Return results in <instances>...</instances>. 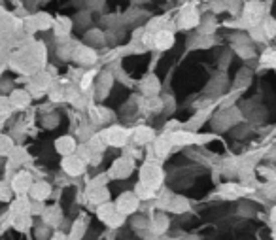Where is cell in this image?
Masks as SVG:
<instances>
[{
    "label": "cell",
    "instance_id": "6da1fadb",
    "mask_svg": "<svg viewBox=\"0 0 276 240\" xmlns=\"http://www.w3.org/2000/svg\"><path fill=\"white\" fill-rule=\"evenodd\" d=\"M242 112L235 106H227V108H221L216 116L212 117V127L216 131H227L231 127H235L237 123L242 121Z\"/></svg>",
    "mask_w": 276,
    "mask_h": 240
},
{
    "label": "cell",
    "instance_id": "7a4b0ae2",
    "mask_svg": "<svg viewBox=\"0 0 276 240\" xmlns=\"http://www.w3.org/2000/svg\"><path fill=\"white\" fill-rule=\"evenodd\" d=\"M214 138H216L214 134H197L195 131H188V129H178L170 132V140L174 146H201Z\"/></svg>",
    "mask_w": 276,
    "mask_h": 240
},
{
    "label": "cell",
    "instance_id": "3957f363",
    "mask_svg": "<svg viewBox=\"0 0 276 240\" xmlns=\"http://www.w3.org/2000/svg\"><path fill=\"white\" fill-rule=\"evenodd\" d=\"M101 136L104 138L106 146L112 147H123L129 144V140L133 136V131H129L125 127H119V125H112L108 129L101 131Z\"/></svg>",
    "mask_w": 276,
    "mask_h": 240
},
{
    "label": "cell",
    "instance_id": "277c9868",
    "mask_svg": "<svg viewBox=\"0 0 276 240\" xmlns=\"http://www.w3.org/2000/svg\"><path fill=\"white\" fill-rule=\"evenodd\" d=\"M265 2L261 0H248L244 6H242V19H244L248 27H253V25H259L265 17Z\"/></svg>",
    "mask_w": 276,
    "mask_h": 240
},
{
    "label": "cell",
    "instance_id": "5b68a950",
    "mask_svg": "<svg viewBox=\"0 0 276 240\" xmlns=\"http://www.w3.org/2000/svg\"><path fill=\"white\" fill-rule=\"evenodd\" d=\"M140 182L157 191L163 184V171H161L159 163H153V161L144 163L142 169H140Z\"/></svg>",
    "mask_w": 276,
    "mask_h": 240
},
{
    "label": "cell",
    "instance_id": "8992f818",
    "mask_svg": "<svg viewBox=\"0 0 276 240\" xmlns=\"http://www.w3.org/2000/svg\"><path fill=\"white\" fill-rule=\"evenodd\" d=\"M133 172H134V161L123 155V157H119V159H116V161L112 163L110 171H108V176H110L112 180H125L129 178Z\"/></svg>",
    "mask_w": 276,
    "mask_h": 240
},
{
    "label": "cell",
    "instance_id": "52a82bcc",
    "mask_svg": "<svg viewBox=\"0 0 276 240\" xmlns=\"http://www.w3.org/2000/svg\"><path fill=\"white\" fill-rule=\"evenodd\" d=\"M85 167H87V163L81 159V157H78L76 153L64 155L63 161H61V169H63L64 174H66V176H70V178L81 176V174L85 172Z\"/></svg>",
    "mask_w": 276,
    "mask_h": 240
},
{
    "label": "cell",
    "instance_id": "ba28073f",
    "mask_svg": "<svg viewBox=\"0 0 276 240\" xmlns=\"http://www.w3.org/2000/svg\"><path fill=\"white\" fill-rule=\"evenodd\" d=\"M116 208H118V212H121V214L131 216V214H134L136 210L140 208V199L136 197L134 191H125V193H121L118 197Z\"/></svg>",
    "mask_w": 276,
    "mask_h": 240
},
{
    "label": "cell",
    "instance_id": "9c48e42d",
    "mask_svg": "<svg viewBox=\"0 0 276 240\" xmlns=\"http://www.w3.org/2000/svg\"><path fill=\"white\" fill-rule=\"evenodd\" d=\"M114 79H116V77L112 74V70H103V72L99 74L95 86H93V91H95L99 101H103V99L108 97V93L112 91V86H114Z\"/></svg>",
    "mask_w": 276,
    "mask_h": 240
},
{
    "label": "cell",
    "instance_id": "30bf717a",
    "mask_svg": "<svg viewBox=\"0 0 276 240\" xmlns=\"http://www.w3.org/2000/svg\"><path fill=\"white\" fill-rule=\"evenodd\" d=\"M201 23V16H199V10L193 6V4H188L186 8L181 10L180 19H178V29H183V31H190V29H195Z\"/></svg>",
    "mask_w": 276,
    "mask_h": 240
},
{
    "label": "cell",
    "instance_id": "8fae6325",
    "mask_svg": "<svg viewBox=\"0 0 276 240\" xmlns=\"http://www.w3.org/2000/svg\"><path fill=\"white\" fill-rule=\"evenodd\" d=\"M97 59H99V57H97L95 47L76 44L74 53H72V61H76L78 64H81V66H91V64H95L97 62Z\"/></svg>",
    "mask_w": 276,
    "mask_h": 240
},
{
    "label": "cell",
    "instance_id": "7c38bea8",
    "mask_svg": "<svg viewBox=\"0 0 276 240\" xmlns=\"http://www.w3.org/2000/svg\"><path fill=\"white\" fill-rule=\"evenodd\" d=\"M10 184H12V189H14V193L17 195H27L29 193V189H31L32 186V176L31 172L27 171H16V174L12 176V180H10Z\"/></svg>",
    "mask_w": 276,
    "mask_h": 240
},
{
    "label": "cell",
    "instance_id": "4fadbf2b",
    "mask_svg": "<svg viewBox=\"0 0 276 240\" xmlns=\"http://www.w3.org/2000/svg\"><path fill=\"white\" fill-rule=\"evenodd\" d=\"M168 227H170V219H168V216H166L165 212H157V214H151L150 216V232L151 234L163 236L165 232H168Z\"/></svg>",
    "mask_w": 276,
    "mask_h": 240
},
{
    "label": "cell",
    "instance_id": "5bb4252c",
    "mask_svg": "<svg viewBox=\"0 0 276 240\" xmlns=\"http://www.w3.org/2000/svg\"><path fill=\"white\" fill-rule=\"evenodd\" d=\"M174 32L168 31V29H163V31L153 32V49H159V51H166L174 46Z\"/></svg>",
    "mask_w": 276,
    "mask_h": 240
},
{
    "label": "cell",
    "instance_id": "9a60e30c",
    "mask_svg": "<svg viewBox=\"0 0 276 240\" xmlns=\"http://www.w3.org/2000/svg\"><path fill=\"white\" fill-rule=\"evenodd\" d=\"M153 138H155V132L151 127H146V125L136 127L133 131V136H131L134 146H148L150 142H153Z\"/></svg>",
    "mask_w": 276,
    "mask_h": 240
},
{
    "label": "cell",
    "instance_id": "2e32d148",
    "mask_svg": "<svg viewBox=\"0 0 276 240\" xmlns=\"http://www.w3.org/2000/svg\"><path fill=\"white\" fill-rule=\"evenodd\" d=\"M174 147L172 140H170V134L165 132V134H161L157 138H153V155H157L161 159H165L166 155L170 153V149Z\"/></svg>",
    "mask_w": 276,
    "mask_h": 240
},
{
    "label": "cell",
    "instance_id": "e0dca14e",
    "mask_svg": "<svg viewBox=\"0 0 276 240\" xmlns=\"http://www.w3.org/2000/svg\"><path fill=\"white\" fill-rule=\"evenodd\" d=\"M138 87H140V93L144 97H153V95H157L161 91V82H159L157 76L148 74L146 77H142V82L138 84Z\"/></svg>",
    "mask_w": 276,
    "mask_h": 240
},
{
    "label": "cell",
    "instance_id": "ac0fdd59",
    "mask_svg": "<svg viewBox=\"0 0 276 240\" xmlns=\"http://www.w3.org/2000/svg\"><path fill=\"white\" fill-rule=\"evenodd\" d=\"M29 195H31V201H48L51 195V186L48 182H32Z\"/></svg>",
    "mask_w": 276,
    "mask_h": 240
},
{
    "label": "cell",
    "instance_id": "d6986e66",
    "mask_svg": "<svg viewBox=\"0 0 276 240\" xmlns=\"http://www.w3.org/2000/svg\"><path fill=\"white\" fill-rule=\"evenodd\" d=\"M76 147H78V142H76V138L74 136H70V134H64V136H61V138L55 140V149L59 155H72L76 153Z\"/></svg>",
    "mask_w": 276,
    "mask_h": 240
},
{
    "label": "cell",
    "instance_id": "ffe728a7",
    "mask_svg": "<svg viewBox=\"0 0 276 240\" xmlns=\"http://www.w3.org/2000/svg\"><path fill=\"white\" fill-rule=\"evenodd\" d=\"M87 201L91 202V204H95V206H101L103 202H108L110 201L108 187L103 186V187H91V189H87Z\"/></svg>",
    "mask_w": 276,
    "mask_h": 240
},
{
    "label": "cell",
    "instance_id": "44dd1931",
    "mask_svg": "<svg viewBox=\"0 0 276 240\" xmlns=\"http://www.w3.org/2000/svg\"><path fill=\"white\" fill-rule=\"evenodd\" d=\"M246 193H248V189L244 186L233 184V182H227V184H223L220 187V195L223 199H238V197H242Z\"/></svg>",
    "mask_w": 276,
    "mask_h": 240
},
{
    "label": "cell",
    "instance_id": "7402d4cb",
    "mask_svg": "<svg viewBox=\"0 0 276 240\" xmlns=\"http://www.w3.org/2000/svg\"><path fill=\"white\" fill-rule=\"evenodd\" d=\"M216 44V40H214V34H193L188 42V47L190 49H208V47H212Z\"/></svg>",
    "mask_w": 276,
    "mask_h": 240
},
{
    "label": "cell",
    "instance_id": "603a6c76",
    "mask_svg": "<svg viewBox=\"0 0 276 240\" xmlns=\"http://www.w3.org/2000/svg\"><path fill=\"white\" fill-rule=\"evenodd\" d=\"M10 102H12V106L14 108H27L29 104H31V93L29 91H25V89H14L12 93H10Z\"/></svg>",
    "mask_w": 276,
    "mask_h": 240
},
{
    "label": "cell",
    "instance_id": "cb8c5ba5",
    "mask_svg": "<svg viewBox=\"0 0 276 240\" xmlns=\"http://www.w3.org/2000/svg\"><path fill=\"white\" fill-rule=\"evenodd\" d=\"M42 217H44V223L49 225V227H59L61 221H63V212L57 204H53V206H48L44 210Z\"/></svg>",
    "mask_w": 276,
    "mask_h": 240
},
{
    "label": "cell",
    "instance_id": "d4e9b609",
    "mask_svg": "<svg viewBox=\"0 0 276 240\" xmlns=\"http://www.w3.org/2000/svg\"><path fill=\"white\" fill-rule=\"evenodd\" d=\"M210 114H212V108H203L199 110L195 116L191 117L188 123L183 125V129H188V131H197L201 125H205V121L210 117Z\"/></svg>",
    "mask_w": 276,
    "mask_h": 240
},
{
    "label": "cell",
    "instance_id": "484cf974",
    "mask_svg": "<svg viewBox=\"0 0 276 240\" xmlns=\"http://www.w3.org/2000/svg\"><path fill=\"white\" fill-rule=\"evenodd\" d=\"M190 208H191L190 201H188L186 197H181V195H172L166 212H172V214H186V212H190Z\"/></svg>",
    "mask_w": 276,
    "mask_h": 240
},
{
    "label": "cell",
    "instance_id": "4316f807",
    "mask_svg": "<svg viewBox=\"0 0 276 240\" xmlns=\"http://www.w3.org/2000/svg\"><path fill=\"white\" fill-rule=\"evenodd\" d=\"M10 214H12V217L19 216V214H31V201L25 195H17V199L12 202Z\"/></svg>",
    "mask_w": 276,
    "mask_h": 240
},
{
    "label": "cell",
    "instance_id": "83f0119b",
    "mask_svg": "<svg viewBox=\"0 0 276 240\" xmlns=\"http://www.w3.org/2000/svg\"><path fill=\"white\" fill-rule=\"evenodd\" d=\"M131 227L134 229L136 234H140L142 238H146L150 234V217H144V216H134L131 219Z\"/></svg>",
    "mask_w": 276,
    "mask_h": 240
},
{
    "label": "cell",
    "instance_id": "f1b7e54d",
    "mask_svg": "<svg viewBox=\"0 0 276 240\" xmlns=\"http://www.w3.org/2000/svg\"><path fill=\"white\" fill-rule=\"evenodd\" d=\"M12 225L14 229L19 232H27L32 229V214H19V216L12 217Z\"/></svg>",
    "mask_w": 276,
    "mask_h": 240
},
{
    "label": "cell",
    "instance_id": "f546056e",
    "mask_svg": "<svg viewBox=\"0 0 276 240\" xmlns=\"http://www.w3.org/2000/svg\"><path fill=\"white\" fill-rule=\"evenodd\" d=\"M34 19V27H36V31H48V29H53V17L46 14V12H38L36 16H32Z\"/></svg>",
    "mask_w": 276,
    "mask_h": 240
},
{
    "label": "cell",
    "instance_id": "4dcf8cb0",
    "mask_svg": "<svg viewBox=\"0 0 276 240\" xmlns=\"http://www.w3.org/2000/svg\"><path fill=\"white\" fill-rule=\"evenodd\" d=\"M85 42H87V46L99 47V46H104V44H106V36H104V32H101L99 29H93V31H87Z\"/></svg>",
    "mask_w": 276,
    "mask_h": 240
},
{
    "label": "cell",
    "instance_id": "1f68e13d",
    "mask_svg": "<svg viewBox=\"0 0 276 240\" xmlns=\"http://www.w3.org/2000/svg\"><path fill=\"white\" fill-rule=\"evenodd\" d=\"M134 193H136V197H138L140 201H151V199H155V189L142 184V182H138V184L134 186Z\"/></svg>",
    "mask_w": 276,
    "mask_h": 240
},
{
    "label": "cell",
    "instance_id": "d6a6232c",
    "mask_svg": "<svg viewBox=\"0 0 276 240\" xmlns=\"http://www.w3.org/2000/svg\"><path fill=\"white\" fill-rule=\"evenodd\" d=\"M87 231V223L83 219H76L70 227V232H68V240H81L83 234Z\"/></svg>",
    "mask_w": 276,
    "mask_h": 240
},
{
    "label": "cell",
    "instance_id": "836d02e7",
    "mask_svg": "<svg viewBox=\"0 0 276 240\" xmlns=\"http://www.w3.org/2000/svg\"><path fill=\"white\" fill-rule=\"evenodd\" d=\"M150 17V14L146 10H140V8H133L129 10L125 16H123V23H140V19H146Z\"/></svg>",
    "mask_w": 276,
    "mask_h": 240
},
{
    "label": "cell",
    "instance_id": "e575fe53",
    "mask_svg": "<svg viewBox=\"0 0 276 240\" xmlns=\"http://www.w3.org/2000/svg\"><path fill=\"white\" fill-rule=\"evenodd\" d=\"M214 31H216V19L212 17V14H208L199 23V34H214Z\"/></svg>",
    "mask_w": 276,
    "mask_h": 240
},
{
    "label": "cell",
    "instance_id": "d590c367",
    "mask_svg": "<svg viewBox=\"0 0 276 240\" xmlns=\"http://www.w3.org/2000/svg\"><path fill=\"white\" fill-rule=\"evenodd\" d=\"M74 47H76V44H72L70 40H66V42H63V44H59V47H57V57L63 59V61H70L72 53H74Z\"/></svg>",
    "mask_w": 276,
    "mask_h": 240
},
{
    "label": "cell",
    "instance_id": "8d00e7d4",
    "mask_svg": "<svg viewBox=\"0 0 276 240\" xmlns=\"http://www.w3.org/2000/svg\"><path fill=\"white\" fill-rule=\"evenodd\" d=\"M250 82H252V72H250L248 68L238 70L237 79H235V89H237V91H240V89L248 87V84H250Z\"/></svg>",
    "mask_w": 276,
    "mask_h": 240
},
{
    "label": "cell",
    "instance_id": "74e56055",
    "mask_svg": "<svg viewBox=\"0 0 276 240\" xmlns=\"http://www.w3.org/2000/svg\"><path fill=\"white\" fill-rule=\"evenodd\" d=\"M248 36H250L252 42H257V44H265L268 40L261 25H253V27H250V29H248Z\"/></svg>",
    "mask_w": 276,
    "mask_h": 240
},
{
    "label": "cell",
    "instance_id": "f35d334b",
    "mask_svg": "<svg viewBox=\"0 0 276 240\" xmlns=\"http://www.w3.org/2000/svg\"><path fill=\"white\" fill-rule=\"evenodd\" d=\"M87 146L91 147L93 153H103L104 147H106V142H104V138L101 136V132H99V134H93L91 138L87 140Z\"/></svg>",
    "mask_w": 276,
    "mask_h": 240
},
{
    "label": "cell",
    "instance_id": "ab89813d",
    "mask_svg": "<svg viewBox=\"0 0 276 240\" xmlns=\"http://www.w3.org/2000/svg\"><path fill=\"white\" fill-rule=\"evenodd\" d=\"M170 199H172V193H170V191H166V189H163L159 195H155V208L165 210L166 212L168 204H170Z\"/></svg>",
    "mask_w": 276,
    "mask_h": 240
},
{
    "label": "cell",
    "instance_id": "60d3db41",
    "mask_svg": "<svg viewBox=\"0 0 276 240\" xmlns=\"http://www.w3.org/2000/svg\"><path fill=\"white\" fill-rule=\"evenodd\" d=\"M14 140H12V136H8V134H0V155L2 157H6V155H10L12 151H14Z\"/></svg>",
    "mask_w": 276,
    "mask_h": 240
},
{
    "label": "cell",
    "instance_id": "b9f144b4",
    "mask_svg": "<svg viewBox=\"0 0 276 240\" xmlns=\"http://www.w3.org/2000/svg\"><path fill=\"white\" fill-rule=\"evenodd\" d=\"M261 27H263V31L267 34V38H274L276 36V19L274 17H263V21H261Z\"/></svg>",
    "mask_w": 276,
    "mask_h": 240
},
{
    "label": "cell",
    "instance_id": "7bdbcfd3",
    "mask_svg": "<svg viewBox=\"0 0 276 240\" xmlns=\"http://www.w3.org/2000/svg\"><path fill=\"white\" fill-rule=\"evenodd\" d=\"M233 51H237L238 57H242L244 61L248 59H253L255 57V51H253V47L250 44H240V46H233Z\"/></svg>",
    "mask_w": 276,
    "mask_h": 240
},
{
    "label": "cell",
    "instance_id": "ee69618b",
    "mask_svg": "<svg viewBox=\"0 0 276 240\" xmlns=\"http://www.w3.org/2000/svg\"><path fill=\"white\" fill-rule=\"evenodd\" d=\"M259 61L265 68H276V49H265Z\"/></svg>",
    "mask_w": 276,
    "mask_h": 240
},
{
    "label": "cell",
    "instance_id": "f6af8a7d",
    "mask_svg": "<svg viewBox=\"0 0 276 240\" xmlns=\"http://www.w3.org/2000/svg\"><path fill=\"white\" fill-rule=\"evenodd\" d=\"M97 72L95 70H89V72H85L83 76L79 77V89L85 93V91H89L91 87H93V79H95Z\"/></svg>",
    "mask_w": 276,
    "mask_h": 240
},
{
    "label": "cell",
    "instance_id": "bcb514c9",
    "mask_svg": "<svg viewBox=\"0 0 276 240\" xmlns=\"http://www.w3.org/2000/svg\"><path fill=\"white\" fill-rule=\"evenodd\" d=\"M14 197V189H12V184L2 180L0 182V202H10Z\"/></svg>",
    "mask_w": 276,
    "mask_h": 240
},
{
    "label": "cell",
    "instance_id": "7dc6e473",
    "mask_svg": "<svg viewBox=\"0 0 276 240\" xmlns=\"http://www.w3.org/2000/svg\"><path fill=\"white\" fill-rule=\"evenodd\" d=\"M242 6H244L242 0H225V10H229V14H233V16H240Z\"/></svg>",
    "mask_w": 276,
    "mask_h": 240
},
{
    "label": "cell",
    "instance_id": "c3c4849f",
    "mask_svg": "<svg viewBox=\"0 0 276 240\" xmlns=\"http://www.w3.org/2000/svg\"><path fill=\"white\" fill-rule=\"evenodd\" d=\"M95 132H93V123L91 125H87V123H83V125H79L78 127V138L81 140V142H87V140L91 138Z\"/></svg>",
    "mask_w": 276,
    "mask_h": 240
},
{
    "label": "cell",
    "instance_id": "681fc988",
    "mask_svg": "<svg viewBox=\"0 0 276 240\" xmlns=\"http://www.w3.org/2000/svg\"><path fill=\"white\" fill-rule=\"evenodd\" d=\"M42 125H44L46 129H55L57 125H59V114H51V112H49L48 116L42 117Z\"/></svg>",
    "mask_w": 276,
    "mask_h": 240
},
{
    "label": "cell",
    "instance_id": "f907efd6",
    "mask_svg": "<svg viewBox=\"0 0 276 240\" xmlns=\"http://www.w3.org/2000/svg\"><path fill=\"white\" fill-rule=\"evenodd\" d=\"M108 180H110V176H108V172L106 174H101V176H97V178H93L91 182H89V187L87 189H91V187H103L108 184Z\"/></svg>",
    "mask_w": 276,
    "mask_h": 240
},
{
    "label": "cell",
    "instance_id": "816d5d0a",
    "mask_svg": "<svg viewBox=\"0 0 276 240\" xmlns=\"http://www.w3.org/2000/svg\"><path fill=\"white\" fill-rule=\"evenodd\" d=\"M34 234H36V240H48L49 238V225L42 223L34 229Z\"/></svg>",
    "mask_w": 276,
    "mask_h": 240
},
{
    "label": "cell",
    "instance_id": "f5cc1de1",
    "mask_svg": "<svg viewBox=\"0 0 276 240\" xmlns=\"http://www.w3.org/2000/svg\"><path fill=\"white\" fill-rule=\"evenodd\" d=\"M238 214H240V216H252V214H255V206L250 204V202H240Z\"/></svg>",
    "mask_w": 276,
    "mask_h": 240
},
{
    "label": "cell",
    "instance_id": "db71d44e",
    "mask_svg": "<svg viewBox=\"0 0 276 240\" xmlns=\"http://www.w3.org/2000/svg\"><path fill=\"white\" fill-rule=\"evenodd\" d=\"M44 210H46V206H44V202L42 201H31V214L32 216H42L44 214Z\"/></svg>",
    "mask_w": 276,
    "mask_h": 240
},
{
    "label": "cell",
    "instance_id": "11a10c76",
    "mask_svg": "<svg viewBox=\"0 0 276 240\" xmlns=\"http://www.w3.org/2000/svg\"><path fill=\"white\" fill-rule=\"evenodd\" d=\"M210 12L214 14L225 12V0H210Z\"/></svg>",
    "mask_w": 276,
    "mask_h": 240
},
{
    "label": "cell",
    "instance_id": "9f6ffc18",
    "mask_svg": "<svg viewBox=\"0 0 276 240\" xmlns=\"http://www.w3.org/2000/svg\"><path fill=\"white\" fill-rule=\"evenodd\" d=\"M89 19H91V12L89 10H85V12H81L78 17H76V21H79V27H87L89 25Z\"/></svg>",
    "mask_w": 276,
    "mask_h": 240
},
{
    "label": "cell",
    "instance_id": "6f0895ef",
    "mask_svg": "<svg viewBox=\"0 0 276 240\" xmlns=\"http://www.w3.org/2000/svg\"><path fill=\"white\" fill-rule=\"evenodd\" d=\"M229 62H231V51H229V49H225V51H223V55H221V59H220V68L221 70L227 68Z\"/></svg>",
    "mask_w": 276,
    "mask_h": 240
},
{
    "label": "cell",
    "instance_id": "680465c9",
    "mask_svg": "<svg viewBox=\"0 0 276 240\" xmlns=\"http://www.w3.org/2000/svg\"><path fill=\"white\" fill-rule=\"evenodd\" d=\"M270 221L276 225V204L272 206V208H270Z\"/></svg>",
    "mask_w": 276,
    "mask_h": 240
},
{
    "label": "cell",
    "instance_id": "91938a15",
    "mask_svg": "<svg viewBox=\"0 0 276 240\" xmlns=\"http://www.w3.org/2000/svg\"><path fill=\"white\" fill-rule=\"evenodd\" d=\"M180 240H201L199 236H195V234H188V236H181Z\"/></svg>",
    "mask_w": 276,
    "mask_h": 240
},
{
    "label": "cell",
    "instance_id": "94428289",
    "mask_svg": "<svg viewBox=\"0 0 276 240\" xmlns=\"http://www.w3.org/2000/svg\"><path fill=\"white\" fill-rule=\"evenodd\" d=\"M144 2H146V0H133V4H138V6H140V4H144Z\"/></svg>",
    "mask_w": 276,
    "mask_h": 240
}]
</instances>
